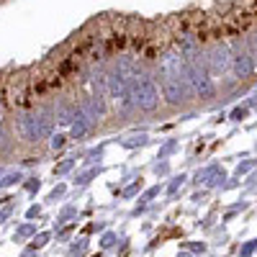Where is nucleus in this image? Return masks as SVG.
<instances>
[{"instance_id": "f257e3e1", "label": "nucleus", "mask_w": 257, "mask_h": 257, "mask_svg": "<svg viewBox=\"0 0 257 257\" xmlns=\"http://www.w3.org/2000/svg\"><path fill=\"white\" fill-rule=\"evenodd\" d=\"M185 57V77H188V85L193 93H198L201 98H211L213 95V80H211V72H208V64H206V57L201 52H180Z\"/></svg>"}, {"instance_id": "f03ea898", "label": "nucleus", "mask_w": 257, "mask_h": 257, "mask_svg": "<svg viewBox=\"0 0 257 257\" xmlns=\"http://www.w3.org/2000/svg\"><path fill=\"white\" fill-rule=\"evenodd\" d=\"M128 93L134 98V105L139 111H155L160 105V88L155 85V80L144 75V72H137L134 77H128Z\"/></svg>"}, {"instance_id": "7ed1b4c3", "label": "nucleus", "mask_w": 257, "mask_h": 257, "mask_svg": "<svg viewBox=\"0 0 257 257\" xmlns=\"http://www.w3.org/2000/svg\"><path fill=\"white\" fill-rule=\"evenodd\" d=\"M162 93L170 103H183L190 95L188 77H175V75H162Z\"/></svg>"}, {"instance_id": "20e7f679", "label": "nucleus", "mask_w": 257, "mask_h": 257, "mask_svg": "<svg viewBox=\"0 0 257 257\" xmlns=\"http://www.w3.org/2000/svg\"><path fill=\"white\" fill-rule=\"evenodd\" d=\"M80 113L88 118L90 123H98V121H103L105 118V98L100 95V93H93V95H85L82 100H80Z\"/></svg>"}, {"instance_id": "39448f33", "label": "nucleus", "mask_w": 257, "mask_h": 257, "mask_svg": "<svg viewBox=\"0 0 257 257\" xmlns=\"http://www.w3.org/2000/svg\"><path fill=\"white\" fill-rule=\"evenodd\" d=\"M206 64H208V72H216V75H224L231 64V52L224 47V44H216L208 54H206Z\"/></svg>"}, {"instance_id": "423d86ee", "label": "nucleus", "mask_w": 257, "mask_h": 257, "mask_svg": "<svg viewBox=\"0 0 257 257\" xmlns=\"http://www.w3.org/2000/svg\"><path fill=\"white\" fill-rule=\"evenodd\" d=\"M231 67H234V72H237V77H242V80L252 77V72H254V62H252L247 47H237V49L231 52Z\"/></svg>"}, {"instance_id": "0eeeda50", "label": "nucleus", "mask_w": 257, "mask_h": 257, "mask_svg": "<svg viewBox=\"0 0 257 257\" xmlns=\"http://www.w3.org/2000/svg\"><path fill=\"white\" fill-rule=\"evenodd\" d=\"M16 128L24 142H39V128H36V116L34 113H21L16 118Z\"/></svg>"}, {"instance_id": "6e6552de", "label": "nucleus", "mask_w": 257, "mask_h": 257, "mask_svg": "<svg viewBox=\"0 0 257 257\" xmlns=\"http://www.w3.org/2000/svg\"><path fill=\"white\" fill-rule=\"evenodd\" d=\"M34 116H36V128H39V139H44V137H49L52 134V128H54V111L49 108H39V111H34Z\"/></svg>"}, {"instance_id": "1a4fd4ad", "label": "nucleus", "mask_w": 257, "mask_h": 257, "mask_svg": "<svg viewBox=\"0 0 257 257\" xmlns=\"http://www.w3.org/2000/svg\"><path fill=\"white\" fill-rule=\"evenodd\" d=\"M75 113H77V108H75V105H70V103H59L57 105V118L62 123H72Z\"/></svg>"}, {"instance_id": "9d476101", "label": "nucleus", "mask_w": 257, "mask_h": 257, "mask_svg": "<svg viewBox=\"0 0 257 257\" xmlns=\"http://www.w3.org/2000/svg\"><path fill=\"white\" fill-rule=\"evenodd\" d=\"M247 52H249V57H252V62H254V67H257V34H254V36H249Z\"/></svg>"}, {"instance_id": "9b49d317", "label": "nucleus", "mask_w": 257, "mask_h": 257, "mask_svg": "<svg viewBox=\"0 0 257 257\" xmlns=\"http://www.w3.org/2000/svg\"><path fill=\"white\" fill-rule=\"evenodd\" d=\"M62 144H64V137H62V134H57V137L52 139V147L57 149V147H62Z\"/></svg>"}]
</instances>
